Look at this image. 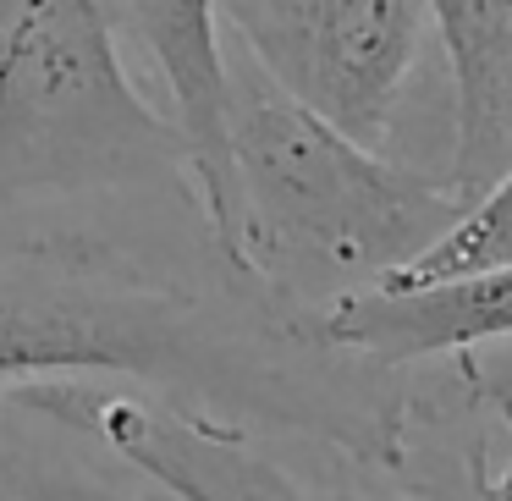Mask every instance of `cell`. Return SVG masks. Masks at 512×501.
Instances as JSON below:
<instances>
[{
    "instance_id": "cell-8",
    "label": "cell",
    "mask_w": 512,
    "mask_h": 501,
    "mask_svg": "<svg viewBox=\"0 0 512 501\" xmlns=\"http://www.w3.org/2000/svg\"><path fill=\"white\" fill-rule=\"evenodd\" d=\"M6 490H12V501H160V490L127 463H116L111 474L83 457H56V463L34 468L6 463Z\"/></svg>"
},
{
    "instance_id": "cell-9",
    "label": "cell",
    "mask_w": 512,
    "mask_h": 501,
    "mask_svg": "<svg viewBox=\"0 0 512 501\" xmlns=\"http://www.w3.org/2000/svg\"><path fill=\"white\" fill-rule=\"evenodd\" d=\"M12 6H17V0H0V23H6V12H12Z\"/></svg>"
},
{
    "instance_id": "cell-3",
    "label": "cell",
    "mask_w": 512,
    "mask_h": 501,
    "mask_svg": "<svg viewBox=\"0 0 512 501\" xmlns=\"http://www.w3.org/2000/svg\"><path fill=\"white\" fill-rule=\"evenodd\" d=\"M182 204H199L188 144L138 89L111 0H17L0 23V221Z\"/></svg>"
},
{
    "instance_id": "cell-7",
    "label": "cell",
    "mask_w": 512,
    "mask_h": 501,
    "mask_svg": "<svg viewBox=\"0 0 512 501\" xmlns=\"http://www.w3.org/2000/svg\"><path fill=\"white\" fill-rule=\"evenodd\" d=\"M507 193L512 182H496L479 199H468L441 232L424 248H413L397 270H386L380 281L397 287H424V281H463L485 276V270H512V232H507Z\"/></svg>"
},
{
    "instance_id": "cell-1",
    "label": "cell",
    "mask_w": 512,
    "mask_h": 501,
    "mask_svg": "<svg viewBox=\"0 0 512 501\" xmlns=\"http://www.w3.org/2000/svg\"><path fill=\"white\" fill-rule=\"evenodd\" d=\"M6 402L89 435L171 501H507V375L501 347L413 369L397 463L287 452V435L193 413L133 386L23 380Z\"/></svg>"
},
{
    "instance_id": "cell-2",
    "label": "cell",
    "mask_w": 512,
    "mask_h": 501,
    "mask_svg": "<svg viewBox=\"0 0 512 501\" xmlns=\"http://www.w3.org/2000/svg\"><path fill=\"white\" fill-rule=\"evenodd\" d=\"M226 182L232 259L303 314L397 270L468 204L303 111L237 50H226Z\"/></svg>"
},
{
    "instance_id": "cell-4",
    "label": "cell",
    "mask_w": 512,
    "mask_h": 501,
    "mask_svg": "<svg viewBox=\"0 0 512 501\" xmlns=\"http://www.w3.org/2000/svg\"><path fill=\"white\" fill-rule=\"evenodd\" d=\"M215 23L287 100L446 182L452 100L424 0H215Z\"/></svg>"
},
{
    "instance_id": "cell-5",
    "label": "cell",
    "mask_w": 512,
    "mask_h": 501,
    "mask_svg": "<svg viewBox=\"0 0 512 501\" xmlns=\"http://www.w3.org/2000/svg\"><path fill=\"white\" fill-rule=\"evenodd\" d=\"M309 331L325 347L375 369H424L452 358L501 347L512 331V270H485L463 281H369V287L336 292L309 309Z\"/></svg>"
},
{
    "instance_id": "cell-6",
    "label": "cell",
    "mask_w": 512,
    "mask_h": 501,
    "mask_svg": "<svg viewBox=\"0 0 512 501\" xmlns=\"http://www.w3.org/2000/svg\"><path fill=\"white\" fill-rule=\"evenodd\" d=\"M452 100V182L479 199L512 182V0H424Z\"/></svg>"
}]
</instances>
